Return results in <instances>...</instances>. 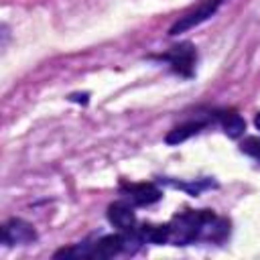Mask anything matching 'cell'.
<instances>
[{
	"mask_svg": "<svg viewBox=\"0 0 260 260\" xmlns=\"http://www.w3.org/2000/svg\"><path fill=\"white\" fill-rule=\"evenodd\" d=\"M254 124H256V128H258V130H260V112H258V114H256V118H254Z\"/></svg>",
	"mask_w": 260,
	"mask_h": 260,
	"instance_id": "cell-12",
	"label": "cell"
},
{
	"mask_svg": "<svg viewBox=\"0 0 260 260\" xmlns=\"http://www.w3.org/2000/svg\"><path fill=\"white\" fill-rule=\"evenodd\" d=\"M217 120L221 122V128H223V132H225L230 138H240V136H244L246 122H244V118H242L238 112H234V110H230V112H219V114H217Z\"/></svg>",
	"mask_w": 260,
	"mask_h": 260,
	"instance_id": "cell-9",
	"label": "cell"
},
{
	"mask_svg": "<svg viewBox=\"0 0 260 260\" xmlns=\"http://www.w3.org/2000/svg\"><path fill=\"white\" fill-rule=\"evenodd\" d=\"M144 244H167L171 242V228L169 223L156 225V223H144L138 228Z\"/></svg>",
	"mask_w": 260,
	"mask_h": 260,
	"instance_id": "cell-10",
	"label": "cell"
},
{
	"mask_svg": "<svg viewBox=\"0 0 260 260\" xmlns=\"http://www.w3.org/2000/svg\"><path fill=\"white\" fill-rule=\"evenodd\" d=\"M120 252H124L122 234H110L89 244V258H112Z\"/></svg>",
	"mask_w": 260,
	"mask_h": 260,
	"instance_id": "cell-6",
	"label": "cell"
},
{
	"mask_svg": "<svg viewBox=\"0 0 260 260\" xmlns=\"http://www.w3.org/2000/svg\"><path fill=\"white\" fill-rule=\"evenodd\" d=\"M37 240V232L35 228L20 219V217H12L2 225V242L8 246H18V244H30Z\"/></svg>",
	"mask_w": 260,
	"mask_h": 260,
	"instance_id": "cell-4",
	"label": "cell"
},
{
	"mask_svg": "<svg viewBox=\"0 0 260 260\" xmlns=\"http://www.w3.org/2000/svg\"><path fill=\"white\" fill-rule=\"evenodd\" d=\"M219 4H221V0H203L195 10H191V12L183 14V16H181V18H179L171 28H169V35H171V37H175V35H179V32L191 30L193 26H197V24L205 22L209 16H213V14L217 12Z\"/></svg>",
	"mask_w": 260,
	"mask_h": 260,
	"instance_id": "cell-2",
	"label": "cell"
},
{
	"mask_svg": "<svg viewBox=\"0 0 260 260\" xmlns=\"http://www.w3.org/2000/svg\"><path fill=\"white\" fill-rule=\"evenodd\" d=\"M120 189L136 203V205H150L162 197V191L154 183H122Z\"/></svg>",
	"mask_w": 260,
	"mask_h": 260,
	"instance_id": "cell-5",
	"label": "cell"
},
{
	"mask_svg": "<svg viewBox=\"0 0 260 260\" xmlns=\"http://www.w3.org/2000/svg\"><path fill=\"white\" fill-rule=\"evenodd\" d=\"M108 219L112 225H116L120 232H128L132 228H136V215L134 209L124 203V201H116L108 207Z\"/></svg>",
	"mask_w": 260,
	"mask_h": 260,
	"instance_id": "cell-7",
	"label": "cell"
},
{
	"mask_svg": "<svg viewBox=\"0 0 260 260\" xmlns=\"http://www.w3.org/2000/svg\"><path fill=\"white\" fill-rule=\"evenodd\" d=\"M160 59L169 61L175 73L189 77V75L193 73V67H195V59H197V55H195V49H193V45H191V43H183V45L173 47L169 53L160 55Z\"/></svg>",
	"mask_w": 260,
	"mask_h": 260,
	"instance_id": "cell-3",
	"label": "cell"
},
{
	"mask_svg": "<svg viewBox=\"0 0 260 260\" xmlns=\"http://www.w3.org/2000/svg\"><path fill=\"white\" fill-rule=\"evenodd\" d=\"M169 228H171V242H175L177 246H187L195 240L221 242L230 232L228 221L219 219L209 209L185 211L181 215H175Z\"/></svg>",
	"mask_w": 260,
	"mask_h": 260,
	"instance_id": "cell-1",
	"label": "cell"
},
{
	"mask_svg": "<svg viewBox=\"0 0 260 260\" xmlns=\"http://www.w3.org/2000/svg\"><path fill=\"white\" fill-rule=\"evenodd\" d=\"M205 126H207V120H189V122H185V124L173 128V130L167 134L165 142H167V144H179V142H185L187 138H191L193 134H197V132H199L201 128H205Z\"/></svg>",
	"mask_w": 260,
	"mask_h": 260,
	"instance_id": "cell-8",
	"label": "cell"
},
{
	"mask_svg": "<svg viewBox=\"0 0 260 260\" xmlns=\"http://www.w3.org/2000/svg\"><path fill=\"white\" fill-rule=\"evenodd\" d=\"M240 150L246 152L248 156H254L256 160H260V138L258 136H248L242 140Z\"/></svg>",
	"mask_w": 260,
	"mask_h": 260,
	"instance_id": "cell-11",
	"label": "cell"
}]
</instances>
